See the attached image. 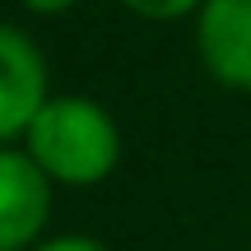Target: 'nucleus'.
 Segmentation results:
<instances>
[{
	"label": "nucleus",
	"instance_id": "1",
	"mask_svg": "<svg viewBox=\"0 0 251 251\" xmlns=\"http://www.w3.org/2000/svg\"><path fill=\"white\" fill-rule=\"evenodd\" d=\"M28 153L51 181L93 186L121 158V130L89 98H47L37 121L28 126Z\"/></svg>",
	"mask_w": 251,
	"mask_h": 251
},
{
	"label": "nucleus",
	"instance_id": "7",
	"mask_svg": "<svg viewBox=\"0 0 251 251\" xmlns=\"http://www.w3.org/2000/svg\"><path fill=\"white\" fill-rule=\"evenodd\" d=\"M28 9H37V14H61V9H70V5H79V0H24Z\"/></svg>",
	"mask_w": 251,
	"mask_h": 251
},
{
	"label": "nucleus",
	"instance_id": "5",
	"mask_svg": "<svg viewBox=\"0 0 251 251\" xmlns=\"http://www.w3.org/2000/svg\"><path fill=\"white\" fill-rule=\"evenodd\" d=\"M121 5L130 14H140V19H181L196 5H205V0H121Z\"/></svg>",
	"mask_w": 251,
	"mask_h": 251
},
{
	"label": "nucleus",
	"instance_id": "3",
	"mask_svg": "<svg viewBox=\"0 0 251 251\" xmlns=\"http://www.w3.org/2000/svg\"><path fill=\"white\" fill-rule=\"evenodd\" d=\"M47 107V61L19 28L0 24V144L28 135Z\"/></svg>",
	"mask_w": 251,
	"mask_h": 251
},
{
	"label": "nucleus",
	"instance_id": "6",
	"mask_svg": "<svg viewBox=\"0 0 251 251\" xmlns=\"http://www.w3.org/2000/svg\"><path fill=\"white\" fill-rule=\"evenodd\" d=\"M33 251H107V247L93 242V237H56V242H42Z\"/></svg>",
	"mask_w": 251,
	"mask_h": 251
},
{
	"label": "nucleus",
	"instance_id": "4",
	"mask_svg": "<svg viewBox=\"0 0 251 251\" xmlns=\"http://www.w3.org/2000/svg\"><path fill=\"white\" fill-rule=\"evenodd\" d=\"M196 42L214 79L251 89V0H205Z\"/></svg>",
	"mask_w": 251,
	"mask_h": 251
},
{
	"label": "nucleus",
	"instance_id": "2",
	"mask_svg": "<svg viewBox=\"0 0 251 251\" xmlns=\"http://www.w3.org/2000/svg\"><path fill=\"white\" fill-rule=\"evenodd\" d=\"M51 219V177L28 149H0V251H24Z\"/></svg>",
	"mask_w": 251,
	"mask_h": 251
}]
</instances>
